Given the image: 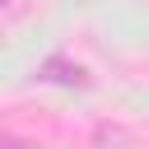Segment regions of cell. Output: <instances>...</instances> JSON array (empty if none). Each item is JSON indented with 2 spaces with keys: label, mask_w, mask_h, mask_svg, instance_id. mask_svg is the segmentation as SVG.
<instances>
[{
  "label": "cell",
  "mask_w": 149,
  "mask_h": 149,
  "mask_svg": "<svg viewBox=\"0 0 149 149\" xmlns=\"http://www.w3.org/2000/svg\"><path fill=\"white\" fill-rule=\"evenodd\" d=\"M88 149H135V130L121 121H98L88 130Z\"/></svg>",
  "instance_id": "cell-2"
},
{
  "label": "cell",
  "mask_w": 149,
  "mask_h": 149,
  "mask_svg": "<svg viewBox=\"0 0 149 149\" xmlns=\"http://www.w3.org/2000/svg\"><path fill=\"white\" fill-rule=\"evenodd\" d=\"M37 79L47 84H61V88H88V70L79 61H65V56H47L37 65Z\"/></svg>",
  "instance_id": "cell-1"
},
{
  "label": "cell",
  "mask_w": 149,
  "mask_h": 149,
  "mask_svg": "<svg viewBox=\"0 0 149 149\" xmlns=\"http://www.w3.org/2000/svg\"><path fill=\"white\" fill-rule=\"evenodd\" d=\"M0 149H37V144H28V140H19V135H5Z\"/></svg>",
  "instance_id": "cell-3"
},
{
  "label": "cell",
  "mask_w": 149,
  "mask_h": 149,
  "mask_svg": "<svg viewBox=\"0 0 149 149\" xmlns=\"http://www.w3.org/2000/svg\"><path fill=\"white\" fill-rule=\"evenodd\" d=\"M5 5H9V9H14V5H19V0H5Z\"/></svg>",
  "instance_id": "cell-4"
}]
</instances>
